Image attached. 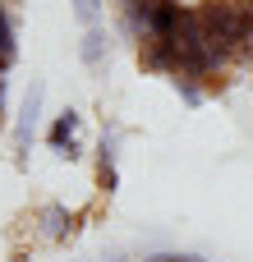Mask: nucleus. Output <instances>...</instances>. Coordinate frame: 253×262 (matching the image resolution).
Instances as JSON below:
<instances>
[{
    "label": "nucleus",
    "mask_w": 253,
    "mask_h": 262,
    "mask_svg": "<svg viewBox=\"0 0 253 262\" xmlns=\"http://www.w3.org/2000/svg\"><path fill=\"white\" fill-rule=\"evenodd\" d=\"M41 106H46V83L32 78V88H28L23 101H18L14 134H9V147H14V161H18V166H28V152H32V138H37V120H41Z\"/></svg>",
    "instance_id": "nucleus-1"
},
{
    "label": "nucleus",
    "mask_w": 253,
    "mask_h": 262,
    "mask_svg": "<svg viewBox=\"0 0 253 262\" xmlns=\"http://www.w3.org/2000/svg\"><path fill=\"white\" fill-rule=\"evenodd\" d=\"M78 226H83V216L69 212L65 203H37L32 207V235L46 244H69L78 235Z\"/></svg>",
    "instance_id": "nucleus-2"
},
{
    "label": "nucleus",
    "mask_w": 253,
    "mask_h": 262,
    "mask_svg": "<svg viewBox=\"0 0 253 262\" xmlns=\"http://www.w3.org/2000/svg\"><path fill=\"white\" fill-rule=\"evenodd\" d=\"M115 161H120V129H101V138H97V189H101L106 198L120 189Z\"/></svg>",
    "instance_id": "nucleus-3"
},
{
    "label": "nucleus",
    "mask_w": 253,
    "mask_h": 262,
    "mask_svg": "<svg viewBox=\"0 0 253 262\" xmlns=\"http://www.w3.org/2000/svg\"><path fill=\"white\" fill-rule=\"evenodd\" d=\"M78 64H83L88 74H106V64H111L106 23H101V28H83V37H78Z\"/></svg>",
    "instance_id": "nucleus-4"
},
{
    "label": "nucleus",
    "mask_w": 253,
    "mask_h": 262,
    "mask_svg": "<svg viewBox=\"0 0 253 262\" xmlns=\"http://www.w3.org/2000/svg\"><path fill=\"white\" fill-rule=\"evenodd\" d=\"M78 124H83V115H78L74 106H65V111L46 124V143H51V152H65V147L78 138Z\"/></svg>",
    "instance_id": "nucleus-5"
},
{
    "label": "nucleus",
    "mask_w": 253,
    "mask_h": 262,
    "mask_svg": "<svg viewBox=\"0 0 253 262\" xmlns=\"http://www.w3.org/2000/svg\"><path fill=\"white\" fill-rule=\"evenodd\" d=\"M18 55V23H14V9L0 0V69H9Z\"/></svg>",
    "instance_id": "nucleus-6"
},
{
    "label": "nucleus",
    "mask_w": 253,
    "mask_h": 262,
    "mask_svg": "<svg viewBox=\"0 0 253 262\" xmlns=\"http://www.w3.org/2000/svg\"><path fill=\"white\" fill-rule=\"evenodd\" d=\"M171 88H175V97H180L184 106H203V101H207V83H203V78L175 74V78H171Z\"/></svg>",
    "instance_id": "nucleus-7"
},
{
    "label": "nucleus",
    "mask_w": 253,
    "mask_h": 262,
    "mask_svg": "<svg viewBox=\"0 0 253 262\" xmlns=\"http://www.w3.org/2000/svg\"><path fill=\"white\" fill-rule=\"evenodd\" d=\"M78 28H101V0H69Z\"/></svg>",
    "instance_id": "nucleus-8"
},
{
    "label": "nucleus",
    "mask_w": 253,
    "mask_h": 262,
    "mask_svg": "<svg viewBox=\"0 0 253 262\" xmlns=\"http://www.w3.org/2000/svg\"><path fill=\"white\" fill-rule=\"evenodd\" d=\"M143 262H207V258H198V253H147Z\"/></svg>",
    "instance_id": "nucleus-9"
},
{
    "label": "nucleus",
    "mask_w": 253,
    "mask_h": 262,
    "mask_svg": "<svg viewBox=\"0 0 253 262\" xmlns=\"http://www.w3.org/2000/svg\"><path fill=\"white\" fill-rule=\"evenodd\" d=\"M55 157H60V161H78V157H83V143H78V138H74V143H69V147H65V152H55Z\"/></svg>",
    "instance_id": "nucleus-10"
},
{
    "label": "nucleus",
    "mask_w": 253,
    "mask_h": 262,
    "mask_svg": "<svg viewBox=\"0 0 253 262\" xmlns=\"http://www.w3.org/2000/svg\"><path fill=\"white\" fill-rule=\"evenodd\" d=\"M0 124H5V115H0Z\"/></svg>",
    "instance_id": "nucleus-11"
}]
</instances>
